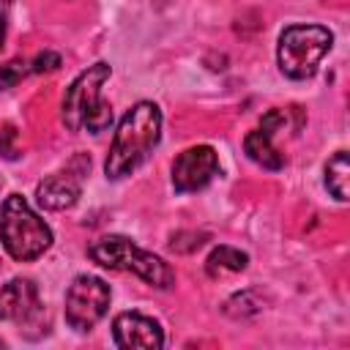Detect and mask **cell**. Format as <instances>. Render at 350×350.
I'll use <instances>...</instances> for the list:
<instances>
[{
    "label": "cell",
    "mask_w": 350,
    "mask_h": 350,
    "mask_svg": "<svg viewBox=\"0 0 350 350\" xmlns=\"http://www.w3.org/2000/svg\"><path fill=\"white\" fill-rule=\"evenodd\" d=\"M161 137V109L153 101L134 104L123 120L118 123V131L112 137V148L104 161V172L112 180H120L131 175L159 145Z\"/></svg>",
    "instance_id": "1"
},
{
    "label": "cell",
    "mask_w": 350,
    "mask_h": 350,
    "mask_svg": "<svg viewBox=\"0 0 350 350\" xmlns=\"http://www.w3.org/2000/svg\"><path fill=\"white\" fill-rule=\"evenodd\" d=\"M243 150H246V156L254 161V164H260L262 170H282L284 167V156L276 150V145H273V131H268V129H254V131H249L246 137H243Z\"/></svg>",
    "instance_id": "11"
},
{
    "label": "cell",
    "mask_w": 350,
    "mask_h": 350,
    "mask_svg": "<svg viewBox=\"0 0 350 350\" xmlns=\"http://www.w3.org/2000/svg\"><path fill=\"white\" fill-rule=\"evenodd\" d=\"M57 66H60V55H57V52H41V55H36V60L30 63V71L41 74V71H55Z\"/></svg>",
    "instance_id": "15"
},
{
    "label": "cell",
    "mask_w": 350,
    "mask_h": 350,
    "mask_svg": "<svg viewBox=\"0 0 350 350\" xmlns=\"http://www.w3.org/2000/svg\"><path fill=\"white\" fill-rule=\"evenodd\" d=\"M216 175H219V156H216V150L211 145L186 148L172 161V186L180 194L205 189Z\"/></svg>",
    "instance_id": "8"
},
{
    "label": "cell",
    "mask_w": 350,
    "mask_h": 350,
    "mask_svg": "<svg viewBox=\"0 0 350 350\" xmlns=\"http://www.w3.org/2000/svg\"><path fill=\"white\" fill-rule=\"evenodd\" d=\"M109 298L112 293L104 279L90 276V273L77 276L66 293V323L79 334L90 331L107 314Z\"/></svg>",
    "instance_id": "6"
},
{
    "label": "cell",
    "mask_w": 350,
    "mask_h": 350,
    "mask_svg": "<svg viewBox=\"0 0 350 350\" xmlns=\"http://www.w3.org/2000/svg\"><path fill=\"white\" fill-rule=\"evenodd\" d=\"M0 345H3V342H0Z\"/></svg>",
    "instance_id": "19"
},
{
    "label": "cell",
    "mask_w": 350,
    "mask_h": 350,
    "mask_svg": "<svg viewBox=\"0 0 350 350\" xmlns=\"http://www.w3.org/2000/svg\"><path fill=\"white\" fill-rule=\"evenodd\" d=\"M41 314L38 287L30 279H11L0 290V320L27 325Z\"/></svg>",
    "instance_id": "10"
},
{
    "label": "cell",
    "mask_w": 350,
    "mask_h": 350,
    "mask_svg": "<svg viewBox=\"0 0 350 350\" xmlns=\"http://www.w3.org/2000/svg\"><path fill=\"white\" fill-rule=\"evenodd\" d=\"M325 186L339 202L347 200V194H350V161H347L345 150H336L328 159V164H325Z\"/></svg>",
    "instance_id": "12"
},
{
    "label": "cell",
    "mask_w": 350,
    "mask_h": 350,
    "mask_svg": "<svg viewBox=\"0 0 350 350\" xmlns=\"http://www.w3.org/2000/svg\"><path fill=\"white\" fill-rule=\"evenodd\" d=\"M235 304H241V309H235L230 317H249V314H254L260 306H257V301L252 298V293H241V295H235L232 298Z\"/></svg>",
    "instance_id": "16"
},
{
    "label": "cell",
    "mask_w": 350,
    "mask_h": 350,
    "mask_svg": "<svg viewBox=\"0 0 350 350\" xmlns=\"http://www.w3.org/2000/svg\"><path fill=\"white\" fill-rule=\"evenodd\" d=\"M25 74H30V63L27 60H8V63H3L0 66V90H8V88H14Z\"/></svg>",
    "instance_id": "14"
},
{
    "label": "cell",
    "mask_w": 350,
    "mask_h": 350,
    "mask_svg": "<svg viewBox=\"0 0 350 350\" xmlns=\"http://www.w3.org/2000/svg\"><path fill=\"white\" fill-rule=\"evenodd\" d=\"M5 25H8V0H0V49L5 41Z\"/></svg>",
    "instance_id": "18"
},
{
    "label": "cell",
    "mask_w": 350,
    "mask_h": 350,
    "mask_svg": "<svg viewBox=\"0 0 350 350\" xmlns=\"http://www.w3.org/2000/svg\"><path fill=\"white\" fill-rule=\"evenodd\" d=\"M90 170V156L77 153L63 170L46 175L38 186H36V200L38 205H44L46 211H66L79 200L82 191V180Z\"/></svg>",
    "instance_id": "7"
},
{
    "label": "cell",
    "mask_w": 350,
    "mask_h": 350,
    "mask_svg": "<svg viewBox=\"0 0 350 350\" xmlns=\"http://www.w3.org/2000/svg\"><path fill=\"white\" fill-rule=\"evenodd\" d=\"M112 339L123 350H134V347L159 350L164 345V331L153 317H145L139 312H123L112 323Z\"/></svg>",
    "instance_id": "9"
},
{
    "label": "cell",
    "mask_w": 350,
    "mask_h": 350,
    "mask_svg": "<svg viewBox=\"0 0 350 350\" xmlns=\"http://www.w3.org/2000/svg\"><path fill=\"white\" fill-rule=\"evenodd\" d=\"M331 30L323 25H290L279 36V68L290 79H309L331 49Z\"/></svg>",
    "instance_id": "5"
},
{
    "label": "cell",
    "mask_w": 350,
    "mask_h": 350,
    "mask_svg": "<svg viewBox=\"0 0 350 350\" xmlns=\"http://www.w3.org/2000/svg\"><path fill=\"white\" fill-rule=\"evenodd\" d=\"M14 137H16V131H14L11 126H8V129L0 134V153H3L5 159H16V150L11 148V139H14Z\"/></svg>",
    "instance_id": "17"
},
{
    "label": "cell",
    "mask_w": 350,
    "mask_h": 350,
    "mask_svg": "<svg viewBox=\"0 0 350 350\" xmlns=\"http://www.w3.org/2000/svg\"><path fill=\"white\" fill-rule=\"evenodd\" d=\"M109 63L88 66L63 96V123L71 131L88 129L90 134H101L112 126V107L101 98V85L109 79Z\"/></svg>",
    "instance_id": "2"
},
{
    "label": "cell",
    "mask_w": 350,
    "mask_h": 350,
    "mask_svg": "<svg viewBox=\"0 0 350 350\" xmlns=\"http://www.w3.org/2000/svg\"><path fill=\"white\" fill-rule=\"evenodd\" d=\"M249 265V257L246 252L241 249H232V246H219L208 254L205 260V271L208 276H224V273H238Z\"/></svg>",
    "instance_id": "13"
},
{
    "label": "cell",
    "mask_w": 350,
    "mask_h": 350,
    "mask_svg": "<svg viewBox=\"0 0 350 350\" xmlns=\"http://www.w3.org/2000/svg\"><path fill=\"white\" fill-rule=\"evenodd\" d=\"M0 241L14 260L27 262L41 257L52 246V230L25 202V197L11 194L5 197L3 213H0Z\"/></svg>",
    "instance_id": "4"
},
{
    "label": "cell",
    "mask_w": 350,
    "mask_h": 350,
    "mask_svg": "<svg viewBox=\"0 0 350 350\" xmlns=\"http://www.w3.org/2000/svg\"><path fill=\"white\" fill-rule=\"evenodd\" d=\"M88 254L93 262H98L109 271H131L153 287L167 290L175 284V271L159 254L139 249L126 235H101L88 246Z\"/></svg>",
    "instance_id": "3"
}]
</instances>
